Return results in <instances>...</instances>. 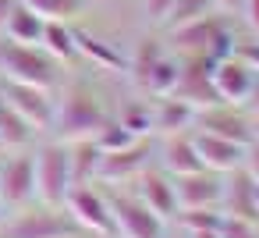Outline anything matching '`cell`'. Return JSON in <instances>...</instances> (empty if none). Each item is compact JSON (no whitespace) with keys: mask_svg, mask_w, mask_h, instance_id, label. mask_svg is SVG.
<instances>
[{"mask_svg":"<svg viewBox=\"0 0 259 238\" xmlns=\"http://www.w3.org/2000/svg\"><path fill=\"white\" fill-rule=\"evenodd\" d=\"M103 121H107V110L96 100V93L89 86H71L61 96V103H54L50 128L57 132V142H78V139H93Z\"/></svg>","mask_w":259,"mask_h":238,"instance_id":"6da1fadb","label":"cell"},{"mask_svg":"<svg viewBox=\"0 0 259 238\" xmlns=\"http://www.w3.org/2000/svg\"><path fill=\"white\" fill-rule=\"evenodd\" d=\"M167 36H170L178 54H202L209 61L231 57L234 47H238V36H234L227 15H220V11H209L206 18H195V22H188V25H181Z\"/></svg>","mask_w":259,"mask_h":238,"instance_id":"7a4b0ae2","label":"cell"},{"mask_svg":"<svg viewBox=\"0 0 259 238\" xmlns=\"http://www.w3.org/2000/svg\"><path fill=\"white\" fill-rule=\"evenodd\" d=\"M0 75H4V82L54 89L57 86V61L43 47H22V43L4 39L0 43Z\"/></svg>","mask_w":259,"mask_h":238,"instance_id":"3957f363","label":"cell"},{"mask_svg":"<svg viewBox=\"0 0 259 238\" xmlns=\"http://www.w3.org/2000/svg\"><path fill=\"white\" fill-rule=\"evenodd\" d=\"M32 174H36V199L43 206H64V195L71 192V156L68 142H47L32 153Z\"/></svg>","mask_w":259,"mask_h":238,"instance_id":"277c9868","label":"cell"},{"mask_svg":"<svg viewBox=\"0 0 259 238\" xmlns=\"http://www.w3.org/2000/svg\"><path fill=\"white\" fill-rule=\"evenodd\" d=\"M0 231H4V238H75V234H82L64 206H43V203L36 210H22L15 220H4Z\"/></svg>","mask_w":259,"mask_h":238,"instance_id":"5b68a950","label":"cell"},{"mask_svg":"<svg viewBox=\"0 0 259 238\" xmlns=\"http://www.w3.org/2000/svg\"><path fill=\"white\" fill-rule=\"evenodd\" d=\"M114 213V238H167V220H160L139 195L107 192Z\"/></svg>","mask_w":259,"mask_h":238,"instance_id":"8992f818","label":"cell"},{"mask_svg":"<svg viewBox=\"0 0 259 238\" xmlns=\"http://www.w3.org/2000/svg\"><path fill=\"white\" fill-rule=\"evenodd\" d=\"M178 82H174V93L178 100L192 103L195 110H209V107H220V96L213 89V61L202 57V54H178Z\"/></svg>","mask_w":259,"mask_h":238,"instance_id":"52a82bcc","label":"cell"},{"mask_svg":"<svg viewBox=\"0 0 259 238\" xmlns=\"http://www.w3.org/2000/svg\"><path fill=\"white\" fill-rule=\"evenodd\" d=\"M64 210L71 213V220L78 224L82 234L93 238H114V213L110 203L100 188L93 185H71V192L64 195Z\"/></svg>","mask_w":259,"mask_h":238,"instance_id":"ba28073f","label":"cell"},{"mask_svg":"<svg viewBox=\"0 0 259 238\" xmlns=\"http://www.w3.org/2000/svg\"><path fill=\"white\" fill-rule=\"evenodd\" d=\"M4 100L15 114H22L36 132H50L54 125V100H50V89H39V86H25V82H4Z\"/></svg>","mask_w":259,"mask_h":238,"instance_id":"9c48e42d","label":"cell"},{"mask_svg":"<svg viewBox=\"0 0 259 238\" xmlns=\"http://www.w3.org/2000/svg\"><path fill=\"white\" fill-rule=\"evenodd\" d=\"M252 86H255V71H252L238 54L213 61V89H217L220 103H227V107H245Z\"/></svg>","mask_w":259,"mask_h":238,"instance_id":"30bf717a","label":"cell"},{"mask_svg":"<svg viewBox=\"0 0 259 238\" xmlns=\"http://www.w3.org/2000/svg\"><path fill=\"white\" fill-rule=\"evenodd\" d=\"M149 139H139L124 149H114V153H100V167H96V181L103 185H121V181H135V174L142 167H149Z\"/></svg>","mask_w":259,"mask_h":238,"instance_id":"8fae6325","label":"cell"},{"mask_svg":"<svg viewBox=\"0 0 259 238\" xmlns=\"http://www.w3.org/2000/svg\"><path fill=\"white\" fill-rule=\"evenodd\" d=\"M174 195H178V210H192V206H220L224 195V174L217 171H192V174H178L174 178Z\"/></svg>","mask_w":259,"mask_h":238,"instance_id":"7c38bea8","label":"cell"},{"mask_svg":"<svg viewBox=\"0 0 259 238\" xmlns=\"http://www.w3.org/2000/svg\"><path fill=\"white\" fill-rule=\"evenodd\" d=\"M195 128L199 132H213V135H224L231 142H241L248 146L252 142V117L245 114V107H209V110H199L195 114Z\"/></svg>","mask_w":259,"mask_h":238,"instance_id":"4fadbf2b","label":"cell"},{"mask_svg":"<svg viewBox=\"0 0 259 238\" xmlns=\"http://www.w3.org/2000/svg\"><path fill=\"white\" fill-rule=\"evenodd\" d=\"M135 181H139V199L160 217V220H174V213H178V195H174V178L163 171V167H142L139 174H135Z\"/></svg>","mask_w":259,"mask_h":238,"instance_id":"5bb4252c","label":"cell"},{"mask_svg":"<svg viewBox=\"0 0 259 238\" xmlns=\"http://www.w3.org/2000/svg\"><path fill=\"white\" fill-rule=\"evenodd\" d=\"M192 139H195V149H199V160L206 171H217V174H231L241 167L245 160V146L241 142H231L224 135H213V132H199L192 128Z\"/></svg>","mask_w":259,"mask_h":238,"instance_id":"9a60e30c","label":"cell"},{"mask_svg":"<svg viewBox=\"0 0 259 238\" xmlns=\"http://www.w3.org/2000/svg\"><path fill=\"white\" fill-rule=\"evenodd\" d=\"M0 199L8 206H25L36 199V174H32V156H11L0 167Z\"/></svg>","mask_w":259,"mask_h":238,"instance_id":"2e32d148","label":"cell"},{"mask_svg":"<svg viewBox=\"0 0 259 238\" xmlns=\"http://www.w3.org/2000/svg\"><path fill=\"white\" fill-rule=\"evenodd\" d=\"M220 210L224 217H245V220H259L255 210V181L238 167L231 174H224V195H220Z\"/></svg>","mask_w":259,"mask_h":238,"instance_id":"e0dca14e","label":"cell"},{"mask_svg":"<svg viewBox=\"0 0 259 238\" xmlns=\"http://www.w3.org/2000/svg\"><path fill=\"white\" fill-rule=\"evenodd\" d=\"M160 167H163L170 178H178V174H192V171H199V167H202L192 132L163 135V142H160Z\"/></svg>","mask_w":259,"mask_h":238,"instance_id":"ac0fdd59","label":"cell"},{"mask_svg":"<svg viewBox=\"0 0 259 238\" xmlns=\"http://www.w3.org/2000/svg\"><path fill=\"white\" fill-rule=\"evenodd\" d=\"M195 107L178 100V96H156L153 107V132L156 135H178V132H192L195 128Z\"/></svg>","mask_w":259,"mask_h":238,"instance_id":"d6986e66","label":"cell"},{"mask_svg":"<svg viewBox=\"0 0 259 238\" xmlns=\"http://www.w3.org/2000/svg\"><path fill=\"white\" fill-rule=\"evenodd\" d=\"M43 18L36 15V11H29L22 0L11 8V15L4 18V39H11V43H22V47H39V39H43Z\"/></svg>","mask_w":259,"mask_h":238,"instance_id":"ffe728a7","label":"cell"},{"mask_svg":"<svg viewBox=\"0 0 259 238\" xmlns=\"http://www.w3.org/2000/svg\"><path fill=\"white\" fill-rule=\"evenodd\" d=\"M178 54H170V50H163L156 61H153V68L135 82L142 93H149V96H170L174 93V82H178Z\"/></svg>","mask_w":259,"mask_h":238,"instance_id":"44dd1931","label":"cell"},{"mask_svg":"<svg viewBox=\"0 0 259 238\" xmlns=\"http://www.w3.org/2000/svg\"><path fill=\"white\" fill-rule=\"evenodd\" d=\"M75 47H78V57H85V61H93L96 68H103V71H121V54L107 43V39H100V36H89V32H82V29H75Z\"/></svg>","mask_w":259,"mask_h":238,"instance_id":"7402d4cb","label":"cell"},{"mask_svg":"<svg viewBox=\"0 0 259 238\" xmlns=\"http://www.w3.org/2000/svg\"><path fill=\"white\" fill-rule=\"evenodd\" d=\"M39 47H43L57 64H64V61H75V57H78L75 29H68V22H47V25H43V39H39Z\"/></svg>","mask_w":259,"mask_h":238,"instance_id":"603a6c76","label":"cell"},{"mask_svg":"<svg viewBox=\"0 0 259 238\" xmlns=\"http://www.w3.org/2000/svg\"><path fill=\"white\" fill-rule=\"evenodd\" d=\"M68 156H71V181L75 185H93L96 181V167H100V149L93 139H78L68 142Z\"/></svg>","mask_w":259,"mask_h":238,"instance_id":"cb8c5ba5","label":"cell"},{"mask_svg":"<svg viewBox=\"0 0 259 238\" xmlns=\"http://www.w3.org/2000/svg\"><path fill=\"white\" fill-rule=\"evenodd\" d=\"M174 220H178L181 234L220 231V224H224V210H220V206H192V210H178Z\"/></svg>","mask_w":259,"mask_h":238,"instance_id":"d4e9b609","label":"cell"},{"mask_svg":"<svg viewBox=\"0 0 259 238\" xmlns=\"http://www.w3.org/2000/svg\"><path fill=\"white\" fill-rule=\"evenodd\" d=\"M32 135H36V128H32L22 114H15L4 100H0V146L18 149V146H29Z\"/></svg>","mask_w":259,"mask_h":238,"instance_id":"484cf974","label":"cell"},{"mask_svg":"<svg viewBox=\"0 0 259 238\" xmlns=\"http://www.w3.org/2000/svg\"><path fill=\"white\" fill-rule=\"evenodd\" d=\"M209 11H217V4L213 0H174V8H170V15L163 18V32H174V29H181V25H188V22H195V18H206Z\"/></svg>","mask_w":259,"mask_h":238,"instance_id":"4316f807","label":"cell"},{"mask_svg":"<svg viewBox=\"0 0 259 238\" xmlns=\"http://www.w3.org/2000/svg\"><path fill=\"white\" fill-rule=\"evenodd\" d=\"M93 142H96V149L100 153H114V149H124V146H132V142H139L117 117H107L103 125H100V132L93 135Z\"/></svg>","mask_w":259,"mask_h":238,"instance_id":"83f0119b","label":"cell"},{"mask_svg":"<svg viewBox=\"0 0 259 238\" xmlns=\"http://www.w3.org/2000/svg\"><path fill=\"white\" fill-rule=\"evenodd\" d=\"M29 11H36L43 22H68L82 11V0H22Z\"/></svg>","mask_w":259,"mask_h":238,"instance_id":"f1b7e54d","label":"cell"},{"mask_svg":"<svg viewBox=\"0 0 259 238\" xmlns=\"http://www.w3.org/2000/svg\"><path fill=\"white\" fill-rule=\"evenodd\" d=\"M117 121H121L135 139H149V135H153V110H149L146 103H128Z\"/></svg>","mask_w":259,"mask_h":238,"instance_id":"f546056e","label":"cell"},{"mask_svg":"<svg viewBox=\"0 0 259 238\" xmlns=\"http://www.w3.org/2000/svg\"><path fill=\"white\" fill-rule=\"evenodd\" d=\"M220 238H259V220L224 217V224H220Z\"/></svg>","mask_w":259,"mask_h":238,"instance_id":"4dcf8cb0","label":"cell"},{"mask_svg":"<svg viewBox=\"0 0 259 238\" xmlns=\"http://www.w3.org/2000/svg\"><path fill=\"white\" fill-rule=\"evenodd\" d=\"M234 54L259 75V39H238V47H234Z\"/></svg>","mask_w":259,"mask_h":238,"instance_id":"1f68e13d","label":"cell"},{"mask_svg":"<svg viewBox=\"0 0 259 238\" xmlns=\"http://www.w3.org/2000/svg\"><path fill=\"white\" fill-rule=\"evenodd\" d=\"M170 8H174V0H146V18L160 29V25H163V18L170 15Z\"/></svg>","mask_w":259,"mask_h":238,"instance_id":"d6a6232c","label":"cell"},{"mask_svg":"<svg viewBox=\"0 0 259 238\" xmlns=\"http://www.w3.org/2000/svg\"><path fill=\"white\" fill-rule=\"evenodd\" d=\"M241 171L252 178V181H259V139H252L248 146H245V160H241Z\"/></svg>","mask_w":259,"mask_h":238,"instance_id":"836d02e7","label":"cell"},{"mask_svg":"<svg viewBox=\"0 0 259 238\" xmlns=\"http://www.w3.org/2000/svg\"><path fill=\"white\" fill-rule=\"evenodd\" d=\"M241 18H245V25L252 29V32H259V0H241V11H238Z\"/></svg>","mask_w":259,"mask_h":238,"instance_id":"e575fe53","label":"cell"},{"mask_svg":"<svg viewBox=\"0 0 259 238\" xmlns=\"http://www.w3.org/2000/svg\"><path fill=\"white\" fill-rule=\"evenodd\" d=\"M245 114H259V75H255V86H252V93L245 100Z\"/></svg>","mask_w":259,"mask_h":238,"instance_id":"d590c367","label":"cell"},{"mask_svg":"<svg viewBox=\"0 0 259 238\" xmlns=\"http://www.w3.org/2000/svg\"><path fill=\"white\" fill-rule=\"evenodd\" d=\"M213 4H217L220 15H238L241 11V0H213Z\"/></svg>","mask_w":259,"mask_h":238,"instance_id":"8d00e7d4","label":"cell"},{"mask_svg":"<svg viewBox=\"0 0 259 238\" xmlns=\"http://www.w3.org/2000/svg\"><path fill=\"white\" fill-rule=\"evenodd\" d=\"M18 4V0H0V29H4V18L11 15V8Z\"/></svg>","mask_w":259,"mask_h":238,"instance_id":"74e56055","label":"cell"},{"mask_svg":"<svg viewBox=\"0 0 259 238\" xmlns=\"http://www.w3.org/2000/svg\"><path fill=\"white\" fill-rule=\"evenodd\" d=\"M185 238H220V231H199V234H185Z\"/></svg>","mask_w":259,"mask_h":238,"instance_id":"f35d334b","label":"cell"},{"mask_svg":"<svg viewBox=\"0 0 259 238\" xmlns=\"http://www.w3.org/2000/svg\"><path fill=\"white\" fill-rule=\"evenodd\" d=\"M252 117V139H259V114H248Z\"/></svg>","mask_w":259,"mask_h":238,"instance_id":"ab89813d","label":"cell"},{"mask_svg":"<svg viewBox=\"0 0 259 238\" xmlns=\"http://www.w3.org/2000/svg\"><path fill=\"white\" fill-rule=\"evenodd\" d=\"M4 220H8V203L0 199V227H4Z\"/></svg>","mask_w":259,"mask_h":238,"instance_id":"60d3db41","label":"cell"},{"mask_svg":"<svg viewBox=\"0 0 259 238\" xmlns=\"http://www.w3.org/2000/svg\"><path fill=\"white\" fill-rule=\"evenodd\" d=\"M255 210H259V181H255Z\"/></svg>","mask_w":259,"mask_h":238,"instance_id":"b9f144b4","label":"cell"},{"mask_svg":"<svg viewBox=\"0 0 259 238\" xmlns=\"http://www.w3.org/2000/svg\"><path fill=\"white\" fill-rule=\"evenodd\" d=\"M75 238H82V234H75Z\"/></svg>","mask_w":259,"mask_h":238,"instance_id":"7bdbcfd3","label":"cell"},{"mask_svg":"<svg viewBox=\"0 0 259 238\" xmlns=\"http://www.w3.org/2000/svg\"><path fill=\"white\" fill-rule=\"evenodd\" d=\"M181 238H185V234H181Z\"/></svg>","mask_w":259,"mask_h":238,"instance_id":"ee69618b","label":"cell"}]
</instances>
